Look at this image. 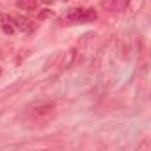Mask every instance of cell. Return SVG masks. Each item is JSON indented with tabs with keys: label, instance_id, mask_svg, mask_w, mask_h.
Masks as SVG:
<instances>
[{
	"label": "cell",
	"instance_id": "ba28073f",
	"mask_svg": "<svg viewBox=\"0 0 151 151\" xmlns=\"http://www.w3.org/2000/svg\"><path fill=\"white\" fill-rule=\"evenodd\" d=\"M0 77H2V68H0Z\"/></svg>",
	"mask_w": 151,
	"mask_h": 151
},
{
	"label": "cell",
	"instance_id": "52a82bcc",
	"mask_svg": "<svg viewBox=\"0 0 151 151\" xmlns=\"http://www.w3.org/2000/svg\"><path fill=\"white\" fill-rule=\"evenodd\" d=\"M52 14H53V13H52V9H45V11H41V13H39V18H41V20H45V18H50Z\"/></svg>",
	"mask_w": 151,
	"mask_h": 151
},
{
	"label": "cell",
	"instance_id": "5b68a950",
	"mask_svg": "<svg viewBox=\"0 0 151 151\" xmlns=\"http://www.w3.org/2000/svg\"><path fill=\"white\" fill-rule=\"evenodd\" d=\"M52 112H53V103L39 105V107L34 110V117H36V119H41V117H48Z\"/></svg>",
	"mask_w": 151,
	"mask_h": 151
},
{
	"label": "cell",
	"instance_id": "7a4b0ae2",
	"mask_svg": "<svg viewBox=\"0 0 151 151\" xmlns=\"http://www.w3.org/2000/svg\"><path fill=\"white\" fill-rule=\"evenodd\" d=\"M16 7L23 13H34V11H37L39 4H37V0H18Z\"/></svg>",
	"mask_w": 151,
	"mask_h": 151
},
{
	"label": "cell",
	"instance_id": "3957f363",
	"mask_svg": "<svg viewBox=\"0 0 151 151\" xmlns=\"http://www.w3.org/2000/svg\"><path fill=\"white\" fill-rule=\"evenodd\" d=\"M82 16H84V7H73L66 13L64 20L69 23H77V22H82Z\"/></svg>",
	"mask_w": 151,
	"mask_h": 151
},
{
	"label": "cell",
	"instance_id": "8992f818",
	"mask_svg": "<svg viewBox=\"0 0 151 151\" xmlns=\"http://www.w3.org/2000/svg\"><path fill=\"white\" fill-rule=\"evenodd\" d=\"M96 16H98V13L94 9H84L82 22H93V20H96Z\"/></svg>",
	"mask_w": 151,
	"mask_h": 151
},
{
	"label": "cell",
	"instance_id": "277c9868",
	"mask_svg": "<svg viewBox=\"0 0 151 151\" xmlns=\"http://www.w3.org/2000/svg\"><path fill=\"white\" fill-rule=\"evenodd\" d=\"M77 48H71V50H68L66 52V55H64V59H62V62H60V66L62 68H71L73 64H75V60H77Z\"/></svg>",
	"mask_w": 151,
	"mask_h": 151
},
{
	"label": "cell",
	"instance_id": "6da1fadb",
	"mask_svg": "<svg viewBox=\"0 0 151 151\" xmlns=\"http://www.w3.org/2000/svg\"><path fill=\"white\" fill-rule=\"evenodd\" d=\"M0 30H2L4 34H7V36L14 34L16 27L13 25V20H11V16H7V14H0Z\"/></svg>",
	"mask_w": 151,
	"mask_h": 151
}]
</instances>
